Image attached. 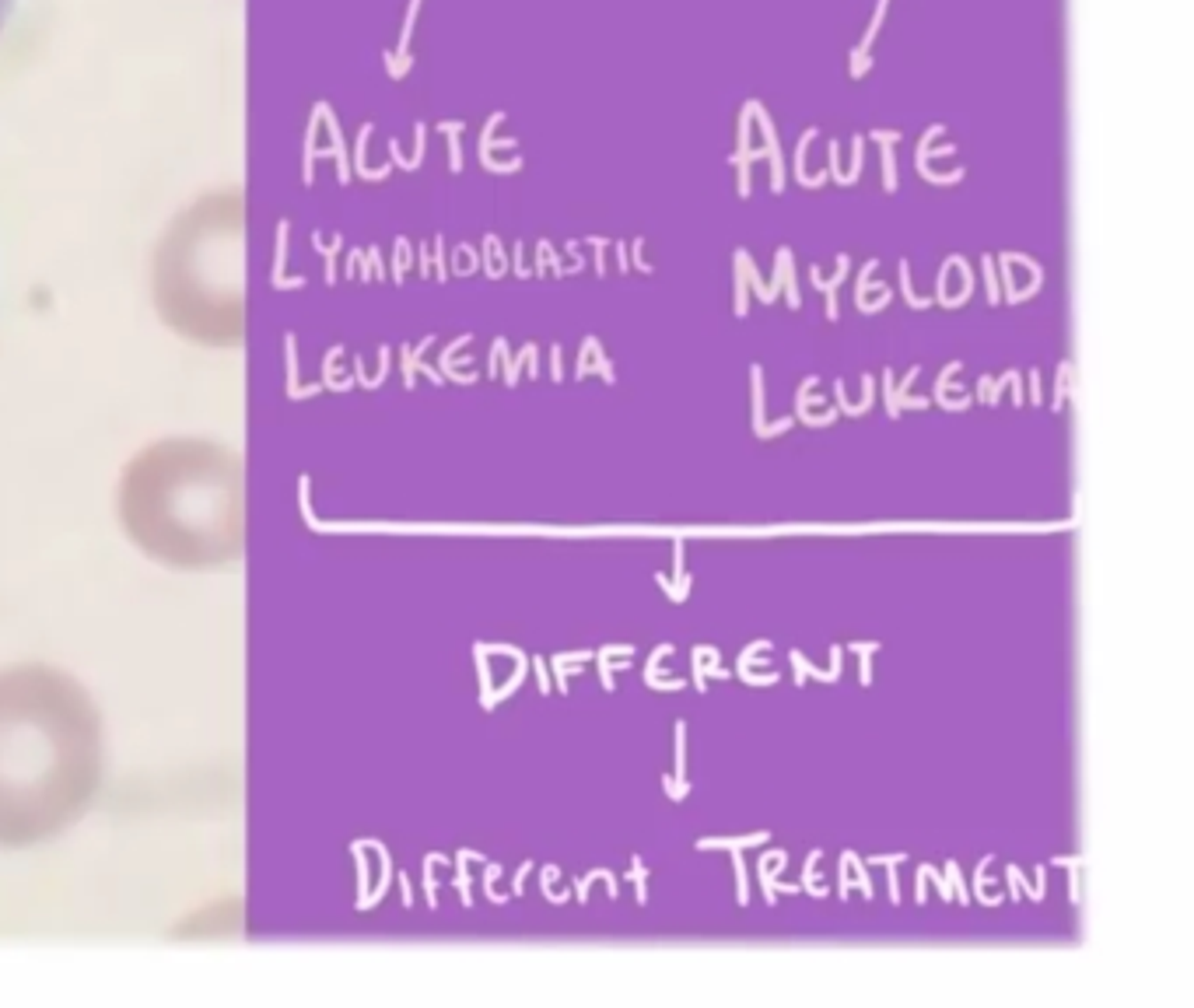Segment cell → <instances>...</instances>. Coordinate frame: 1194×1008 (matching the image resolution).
<instances>
[{"label":"cell","instance_id":"cell-22","mask_svg":"<svg viewBox=\"0 0 1194 1008\" xmlns=\"http://www.w3.org/2000/svg\"><path fill=\"white\" fill-rule=\"evenodd\" d=\"M652 690H662V693H677V690H683L686 686V679H659V676H652V679H645Z\"/></svg>","mask_w":1194,"mask_h":1008},{"label":"cell","instance_id":"cell-32","mask_svg":"<svg viewBox=\"0 0 1194 1008\" xmlns=\"http://www.w3.org/2000/svg\"><path fill=\"white\" fill-rule=\"evenodd\" d=\"M11 11H14V0H0V32H4V25L11 21Z\"/></svg>","mask_w":1194,"mask_h":1008},{"label":"cell","instance_id":"cell-18","mask_svg":"<svg viewBox=\"0 0 1194 1008\" xmlns=\"http://www.w3.org/2000/svg\"><path fill=\"white\" fill-rule=\"evenodd\" d=\"M596 659H599V672H603V686H606V693H613L617 690V683H613V672H624V669H630V662H610L603 652H596Z\"/></svg>","mask_w":1194,"mask_h":1008},{"label":"cell","instance_id":"cell-33","mask_svg":"<svg viewBox=\"0 0 1194 1008\" xmlns=\"http://www.w3.org/2000/svg\"><path fill=\"white\" fill-rule=\"evenodd\" d=\"M872 137H876L879 144H897V140H901V133H883V130H876Z\"/></svg>","mask_w":1194,"mask_h":1008},{"label":"cell","instance_id":"cell-30","mask_svg":"<svg viewBox=\"0 0 1194 1008\" xmlns=\"http://www.w3.org/2000/svg\"><path fill=\"white\" fill-rule=\"evenodd\" d=\"M901 861H908V854H876V858H869V865H901Z\"/></svg>","mask_w":1194,"mask_h":1008},{"label":"cell","instance_id":"cell-15","mask_svg":"<svg viewBox=\"0 0 1194 1008\" xmlns=\"http://www.w3.org/2000/svg\"><path fill=\"white\" fill-rule=\"evenodd\" d=\"M753 431L764 428V372L753 364Z\"/></svg>","mask_w":1194,"mask_h":1008},{"label":"cell","instance_id":"cell-8","mask_svg":"<svg viewBox=\"0 0 1194 1008\" xmlns=\"http://www.w3.org/2000/svg\"><path fill=\"white\" fill-rule=\"evenodd\" d=\"M771 840V830H760V834H749V837H701L697 840V847L701 851H711V847H760V844H767Z\"/></svg>","mask_w":1194,"mask_h":1008},{"label":"cell","instance_id":"cell-17","mask_svg":"<svg viewBox=\"0 0 1194 1008\" xmlns=\"http://www.w3.org/2000/svg\"><path fill=\"white\" fill-rule=\"evenodd\" d=\"M946 879H950V886L957 890V896H953V900H960L964 907H970V890H967V883H964V872H960V865H957V861H946Z\"/></svg>","mask_w":1194,"mask_h":1008},{"label":"cell","instance_id":"cell-12","mask_svg":"<svg viewBox=\"0 0 1194 1008\" xmlns=\"http://www.w3.org/2000/svg\"><path fill=\"white\" fill-rule=\"evenodd\" d=\"M845 858H848V868H852V879H858V886H861V896H865V900H872V883H869V868H865V858H861L858 851H845Z\"/></svg>","mask_w":1194,"mask_h":1008},{"label":"cell","instance_id":"cell-27","mask_svg":"<svg viewBox=\"0 0 1194 1008\" xmlns=\"http://www.w3.org/2000/svg\"><path fill=\"white\" fill-rule=\"evenodd\" d=\"M792 424H796V417H781L778 424H764L757 435H760V438H771V435H781V431H789Z\"/></svg>","mask_w":1194,"mask_h":1008},{"label":"cell","instance_id":"cell-34","mask_svg":"<svg viewBox=\"0 0 1194 1008\" xmlns=\"http://www.w3.org/2000/svg\"><path fill=\"white\" fill-rule=\"evenodd\" d=\"M533 868V861H525L522 868H518V879H515V893H522V883H525V872Z\"/></svg>","mask_w":1194,"mask_h":1008},{"label":"cell","instance_id":"cell-11","mask_svg":"<svg viewBox=\"0 0 1194 1008\" xmlns=\"http://www.w3.org/2000/svg\"><path fill=\"white\" fill-rule=\"evenodd\" d=\"M627 879L634 883V890H637V903L645 907V903H648V886H645V883H648V868L641 865V854H634V858H630V868H627Z\"/></svg>","mask_w":1194,"mask_h":1008},{"label":"cell","instance_id":"cell-14","mask_svg":"<svg viewBox=\"0 0 1194 1008\" xmlns=\"http://www.w3.org/2000/svg\"><path fill=\"white\" fill-rule=\"evenodd\" d=\"M883 644H876V641H865V644H858L854 641L852 644V652L858 655V662H861V686H869L872 683V655L879 652Z\"/></svg>","mask_w":1194,"mask_h":1008},{"label":"cell","instance_id":"cell-19","mask_svg":"<svg viewBox=\"0 0 1194 1008\" xmlns=\"http://www.w3.org/2000/svg\"><path fill=\"white\" fill-rule=\"evenodd\" d=\"M603 876H610V868H596V872H589L585 879H578V883H574V893H578V903H585V900H589V886H592L596 879H603Z\"/></svg>","mask_w":1194,"mask_h":1008},{"label":"cell","instance_id":"cell-26","mask_svg":"<svg viewBox=\"0 0 1194 1008\" xmlns=\"http://www.w3.org/2000/svg\"><path fill=\"white\" fill-rule=\"evenodd\" d=\"M592 659H596V652H585V648H581V652H568V655H554L550 662H561V666L578 662V666H581V662H592Z\"/></svg>","mask_w":1194,"mask_h":1008},{"label":"cell","instance_id":"cell-7","mask_svg":"<svg viewBox=\"0 0 1194 1008\" xmlns=\"http://www.w3.org/2000/svg\"><path fill=\"white\" fill-rule=\"evenodd\" d=\"M957 372H960V361L946 364V372H942V375H939V382H935V403H939L942 410H953V413H957V410H967V406H970V396H960V399H950V396H946V392H950V379H953Z\"/></svg>","mask_w":1194,"mask_h":1008},{"label":"cell","instance_id":"cell-20","mask_svg":"<svg viewBox=\"0 0 1194 1008\" xmlns=\"http://www.w3.org/2000/svg\"><path fill=\"white\" fill-rule=\"evenodd\" d=\"M908 270H910V267H908V260H904V263H901V284H904V294H908V301H910V305H914V308H928L932 301H928V298H918V294H914V287H910V280H908Z\"/></svg>","mask_w":1194,"mask_h":1008},{"label":"cell","instance_id":"cell-23","mask_svg":"<svg viewBox=\"0 0 1194 1008\" xmlns=\"http://www.w3.org/2000/svg\"><path fill=\"white\" fill-rule=\"evenodd\" d=\"M852 893V868H848V858L841 854V879H837V900H848Z\"/></svg>","mask_w":1194,"mask_h":1008},{"label":"cell","instance_id":"cell-16","mask_svg":"<svg viewBox=\"0 0 1194 1008\" xmlns=\"http://www.w3.org/2000/svg\"><path fill=\"white\" fill-rule=\"evenodd\" d=\"M557 879H561V868H557V865H547V868H543V876H540V886H543V893H547V900H550L554 907L568 903V896H571V893H557V890H554V883H557Z\"/></svg>","mask_w":1194,"mask_h":1008},{"label":"cell","instance_id":"cell-24","mask_svg":"<svg viewBox=\"0 0 1194 1008\" xmlns=\"http://www.w3.org/2000/svg\"><path fill=\"white\" fill-rule=\"evenodd\" d=\"M991 861H995V858H991V854H984V858H981V865H977V872H974V886H977V900H984V886H988V876H984V868H988Z\"/></svg>","mask_w":1194,"mask_h":1008},{"label":"cell","instance_id":"cell-4","mask_svg":"<svg viewBox=\"0 0 1194 1008\" xmlns=\"http://www.w3.org/2000/svg\"><path fill=\"white\" fill-rule=\"evenodd\" d=\"M662 784H666V795L673 802H680V798L690 795V781H686V722H677V778L662 774Z\"/></svg>","mask_w":1194,"mask_h":1008},{"label":"cell","instance_id":"cell-10","mask_svg":"<svg viewBox=\"0 0 1194 1008\" xmlns=\"http://www.w3.org/2000/svg\"><path fill=\"white\" fill-rule=\"evenodd\" d=\"M823 858V851L816 847V851H809V861H805V868H802V890L809 896H816V900H823V896H830V890H823V886H816V861Z\"/></svg>","mask_w":1194,"mask_h":1008},{"label":"cell","instance_id":"cell-31","mask_svg":"<svg viewBox=\"0 0 1194 1008\" xmlns=\"http://www.w3.org/2000/svg\"><path fill=\"white\" fill-rule=\"evenodd\" d=\"M641 245H645V238H637V242H634V263H637V270H645V274H652V267H648V263H645V260H641Z\"/></svg>","mask_w":1194,"mask_h":1008},{"label":"cell","instance_id":"cell-2","mask_svg":"<svg viewBox=\"0 0 1194 1008\" xmlns=\"http://www.w3.org/2000/svg\"><path fill=\"white\" fill-rule=\"evenodd\" d=\"M673 571H677V581H669L662 571L655 574V585L673 599V603H683L693 588V574H686V564H683V540H673Z\"/></svg>","mask_w":1194,"mask_h":1008},{"label":"cell","instance_id":"cell-9","mask_svg":"<svg viewBox=\"0 0 1194 1008\" xmlns=\"http://www.w3.org/2000/svg\"><path fill=\"white\" fill-rule=\"evenodd\" d=\"M918 375H921V368L914 364V372H910L908 379H904V386H901V389H893V375H890V368H886V375H883V389H886V410H890V417H893V420L901 417V406H897V399L908 392V386L914 382V379H918Z\"/></svg>","mask_w":1194,"mask_h":1008},{"label":"cell","instance_id":"cell-3","mask_svg":"<svg viewBox=\"0 0 1194 1008\" xmlns=\"http://www.w3.org/2000/svg\"><path fill=\"white\" fill-rule=\"evenodd\" d=\"M1006 876H1009V896H1013V900H1023V893H1026L1033 903H1040V900L1047 896V865H1037V883H1033V886L1026 883V876L1020 865H1009Z\"/></svg>","mask_w":1194,"mask_h":1008},{"label":"cell","instance_id":"cell-21","mask_svg":"<svg viewBox=\"0 0 1194 1008\" xmlns=\"http://www.w3.org/2000/svg\"><path fill=\"white\" fill-rule=\"evenodd\" d=\"M984 277H988V301L998 305V280H995V260L984 256Z\"/></svg>","mask_w":1194,"mask_h":1008},{"label":"cell","instance_id":"cell-28","mask_svg":"<svg viewBox=\"0 0 1194 1008\" xmlns=\"http://www.w3.org/2000/svg\"><path fill=\"white\" fill-rule=\"evenodd\" d=\"M533 669H536V676H540V693H550V672H547V666H543V659H536Z\"/></svg>","mask_w":1194,"mask_h":1008},{"label":"cell","instance_id":"cell-25","mask_svg":"<svg viewBox=\"0 0 1194 1008\" xmlns=\"http://www.w3.org/2000/svg\"><path fill=\"white\" fill-rule=\"evenodd\" d=\"M740 679L742 683H749V686H771V683H778V672H764V676H757V672L742 669Z\"/></svg>","mask_w":1194,"mask_h":1008},{"label":"cell","instance_id":"cell-29","mask_svg":"<svg viewBox=\"0 0 1194 1008\" xmlns=\"http://www.w3.org/2000/svg\"><path fill=\"white\" fill-rule=\"evenodd\" d=\"M886 879H890V903H901V883H897V868L886 865Z\"/></svg>","mask_w":1194,"mask_h":1008},{"label":"cell","instance_id":"cell-13","mask_svg":"<svg viewBox=\"0 0 1194 1008\" xmlns=\"http://www.w3.org/2000/svg\"><path fill=\"white\" fill-rule=\"evenodd\" d=\"M733 851V868H736V900L740 907L749 903V879H746V861H742V847H729Z\"/></svg>","mask_w":1194,"mask_h":1008},{"label":"cell","instance_id":"cell-5","mask_svg":"<svg viewBox=\"0 0 1194 1008\" xmlns=\"http://www.w3.org/2000/svg\"><path fill=\"white\" fill-rule=\"evenodd\" d=\"M789 659H792V666H796V683H798V686L805 683V676H809V672H813L816 679H823V683H837V679H841V648H837V644H830V669H827V672L816 669L809 659H802V652H792Z\"/></svg>","mask_w":1194,"mask_h":1008},{"label":"cell","instance_id":"cell-35","mask_svg":"<svg viewBox=\"0 0 1194 1008\" xmlns=\"http://www.w3.org/2000/svg\"><path fill=\"white\" fill-rule=\"evenodd\" d=\"M1030 382H1033V403H1040V375L1030 372Z\"/></svg>","mask_w":1194,"mask_h":1008},{"label":"cell","instance_id":"cell-6","mask_svg":"<svg viewBox=\"0 0 1194 1008\" xmlns=\"http://www.w3.org/2000/svg\"><path fill=\"white\" fill-rule=\"evenodd\" d=\"M848 267H852V260H848V256L841 252V256H837V277H834V280H823V277H820V270H816V267L809 270V277H813V284H816V287H820V291L827 294V319H830V323L837 319V284L845 280V274H848Z\"/></svg>","mask_w":1194,"mask_h":1008},{"label":"cell","instance_id":"cell-1","mask_svg":"<svg viewBox=\"0 0 1194 1008\" xmlns=\"http://www.w3.org/2000/svg\"><path fill=\"white\" fill-rule=\"evenodd\" d=\"M789 865V851H771V854H764L760 858V883H764V900L774 907V900L778 896L774 893H802V886H796V883H778V872Z\"/></svg>","mask_w":1194,"mask_h":1008}]
</instances>
